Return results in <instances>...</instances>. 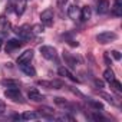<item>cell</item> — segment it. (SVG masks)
<instances>
[{
	"instance_id": "1f68e13d",
	"label": "cell",
	"mask_w": 122,
	"mask_h": 122,
	"mask_svg": "<svg viewBox=\"0 0 122 122\" xmlns=\"http://www.w3.org/2000/svg\"><path fill=\"white\" fill-rule=\"evenodd\" d=\"M0 49H2V40H0Z\"/></svg>"
},
{
	"instance_id": "7402d4cb",
	"label": "cell",
	"mask_w": 122,
	"mask_h": 122,
	"mask_svg": "<svg viewBox=\"0 0 122 122\" xmlns=\"http://www.w3.org/2000/svg\"><path fill=\"white\" fill-rule=\"evenodd\" d=\"M55 102L57 103V105H60V106H71L66 101H63L62 98H55Z\"/></svg>"
},
{
	"instance_id": "7a4b0ae2",
	"label": "cell",
	"mask_w": 122,
	"mask_h": 122,
	"mask_svg": "<svg viewBox=\"0 0 122 122\" xmlns=\"http://www.w3.org/2000/svg\"><path fill=\"white\" fill-rule=\"evenodd\" d=\"M53 17H55V15H53L52 9H46L40 13V22H42V25H45L47 27L53 25Z\"/></svg>"
},
{
	"instance_id": "8fae6325",
	"label": "cell",
	"mask_w": 122,
	"mask_h": 122,
	"mask_svg": "<svg viewBox=\"0 0 122 122\" xmlns=\"http://www.w3.org/2000/svg\"><path fill=\"white\" fill-rule=\"evenodd\" d=\"M23 45V42H20V40H17V39H10L9 42H7V45H6V52H12L13 49H17V47H20Z\"/></svg>"
},
{
	"instance_id": "4316f807",
	"label": "cell",
	"mask_w": 122,
	"mask_h": 122,
	"mask_svg": "<svg viewBox=\"0 0 122 122\" xmlns=\"http://www.w3.org/2000/svg\"><path fill=\"white\" fill-rule=\"evenodd\" d=\"M92 118H93L95 121H105V118H103L102 115H99V113H92Z\"/></svg>"
},
{
	"instance_id": "6da1fadb",
	"label": "cell",
	"mask_w": 122,
	"mask_h": 122,
	"mask_svg": "<svg viewBox=\"0 0 122 122\" xmlns=\"http://www.w3.org/2000/svg\"><path fill=\"white\" fill-rule=\"evenodd\" d=\"M118 39V35L113 33V32H102L96 36V40L101 43V45H106V43H111L113 40Z\"/></svg>"
},
{
	"instance_id": "4fadbf2b",
	"label": "cell",
	"mask_w": 122,
	"mask_h": 122,
	"mask_svg": "<svg viewBox=\"0 0 122 122\" xmlns=\"http://www.w3.org/2000/svg\"><path fill=\"white\" fill-rule=\"evenodd\" d=\"M91 16H92L91 7H89V6H83V7H82V10H81V20L86 22V20H89V19H91Z\"/></svg>"
},
{
	"instance_id": "603a6c76",
	"label": "cell",
	"mask_w": 122,
	"mask_h": 122,
	"mask_svg": "<svg viewBox=\"0 0 122 122\" xmlns=\"http://www.w3.org/2000/svg\"><path fill=\"white\" fill-rule=\"evenodd\" d=\"M56 119H57V121H75L73 116H71V115H60V116H57Z\"/></svg>"
},
{
	"instance_id": "3957f363",
	"label": "cell",
	"mask_w": 122,
	"mask_h": 122,
	"mask_svg": "<svg viewBox=\"0 0 122 122\" xmlns=\"http://www.w3.org/2000/svg\"><path fill=\"white\" fill-rule=\"evenodd\" d=\"M15 33H16L20 39H23V40H29V39L32 37V30H30V27H29L27 25H23V26H20V27H16V29H15Z\"/></svg>"
},
{
	"instance_id": "277c9868",
	"label": "cell",
	"mask_w": 122,
	"mask_h": 122,
	"mask_svg": "<svg viewBox=\"0 0 122 122\" xmlns=\"http://www.w3.org/2000/svg\"><path fill=\"white\" fill-rule=\"evenodd\" d=\"M5 96H7L9 99L15 101V102H23V98H22V93L17 88H9L5 91Z\"/></svg>"
},
{
	"instance_id": "d6986e66",
	"label": "cell",
	"mask_w": 122,
	"mask_h": 122,
	"mask_svg": "<svg viewBox=\"0 0 122 122\" xmlns=\"http://www.w3.org/2000/svg\"><path fill=\"white\" fill-rule=\"evenodd\" d=\"M103 79H105L106 82H112V81L115 79V73L112 72V69H106V71L103 72Z\"/></svg>"
},
{
	"instance_id": "e0dca14e",
	"label": "cell",
	"mask_w": 122,
	"mask_h": 122,
	"mask_svg": "<svg viewBox=\"0 0 122 122\" xmlns=\"http://www.w3.org/2000/svg\"><path fill=\"white\" fill-rule=\"evenodd\" d=\"M113 15H115V16H121V15H122V2H121V0H115Z\"/></svg>"
},
{
	"instance_id": "52a82bcc",
	"label": "cell",
	"mask_w": 122,
	"mask_h": 122,
	"mask_svg": "<svg viewBox=\"0 0 122 122\" xmlns=\"http://www.w3.org/2000/svg\"><path fill=\"white\" fill-rule=\"evenodd\" d=\"M57 73H59L60 76H65V78L71 79L72 82H79V79H78V78H76V76H75V75H73L71 71H69V69H66V68H63V66L57 69Z\"/></svg>"
},
{
	"instance_id": "8992f818",
	"label": "cell",
	"mask_w": 122,
	"mask_h": 122,
	"mask_svg": "<svg viewBox=\"0 0 122 122\" xmlns=\"http://www.w3.org/2000/svg\"><path fill=\"white\" fill-rule=\"evenodd\" d=\"M33 59V50H26L23 52L19 57H17V63L19 65H25V63H30V60Z\"/></svg>"
},
{
	"instance_id": "484cf974",
	"label": "cell",
	"mask_w": 122,
	"mask_h": 122,
	"mask_svg": "<svg viewBox=\"0 0 122 122\" xmlns=\"http://www.w3.org/2000/svg\"><path fill=\"white\" fill-rule=\"evenodd\" d=\"M95 86H96L98 89H103V82L99 81V79H95Z\"/></svg>"
},
{
	"instance_id": "9c48e42d",
	"label": "cell",
	"mask_w": 122,
	"mask_h": 122,
	"mask_svg": "<svg viewBox=\"0 0 122 122\" xmlns=\"http://www.w3.org/2000/svg\"><path fill=\"white\" fill-rule=\"evenodd\" d=\"M27 96H29V99H30V101H35V102H39V101H42V99H43L42 93H40V92H39V89H36V88H32V89L27 92Z\"/></svg>"
},
{
	"instance_id": "cb8c5ba5",
	"label": "cell",
	"mask_w": 122,
	"mask_h": 122,
	"mask_svg": "<svg viewBox=\"0 0 122 122\" xmlns=\"http://www.w3.org/2000/svg\"><path fill=\"white\" fill-rule=\"evenodd\" d=\"M89 103H91L93 108H96V109H102V108H103V105H102L101 102H96V101H92V99H89Z\"/></svg>"
},
{
	"instance_id": "83f0119b",
	"label": "cell",
	"mask_w": 122,
	"mask_h": 122,
	"mask_svg": "<svg viewBox=\"0 0 122 122\" xmlns=\"http://www.w3.org/2000/svg\"><path fill=\"white\" fill-rule=\"evenodd\" d=\"M102 96H103V98H106V101H108V102L115 103V101H113V98H112V96H109V95H106V93H102Z\"/></svg>"
},
{
	"instance_id": "5bb4252c",
	"label": "cell",
	"mask_w": 122,
	"mask_h": 122,
	"mask_svg": "<svg viewBox=\"0 0 122 122\" xmlns=\"http://www.w3.org/2000/svg\"><path fill=\"white\" fill-rule=\"evenodd\" d=\"M20 66H22V71H23V73H26L27 76H35V75H36V69H35L33 66H30L29 63L20 65Z\"/></svg>"
},
{
	"instance_id": "9a60e30c",
	"label": "cell",
	"mask_w": 122,
	"mask_h": 122,
	"mask_svg": "<svg viewBox=\"0 0 122 122\" xmlns=\"http://www.w3.org/2000/svg\"><path fill=\"white\" fill-rule=\"evenodd\" d=\"M20 118L25 119V121H35V119H39L40 115H39L37 112H25Z\"/></svg>"
},
{
	"instance_id": "5b68a950",
	"label": "cell",
	"mask_w": 122,
	"mask_h": 122,
	"mask_svg": "<svg viewBox=\"0 0 122 122\" xmlns=\"http://www.w3.org/2000/svg\"><path fill=\"white\" fill-rule=\"evenodd\" d=\"M40 53H42V56L45 57V59H55L56 57V49L53 47V46H40Z\"/></svg>"
},
{
	"instance_id": "ffe728a7",
	"label": "cell",
	"mask_w": 122,
	"mask_h": 122,
	"mask_svg": "<svg viewBox=\"0 0 122 122\" xmlns=\"http://www.w3.org/2000/svg\"><path fill=\"white\" fill-rule=\"evenodd\" d=\"M2 83L7 88H17L19 86V81H13V79H5Z\"/></svg>"
},
{
	"instance_id": "f546056e",
	"label": "cell",
	"mask_w": 122,
	"mask_h": 122,
	"mask_svg": "<svg viewBox=\"0 0 122 122\" xmlns=\"http://www.w3.org/2000/svg\"><path fill=\"white\" fill-rule=\"evenodd\" d=\"M5 108H6L5 102H3V101H0V112H3V111H5Z\"/></svg>"
},
{
	"instance_id": "2e32d148",
	"label": "cell",
	"mask_w": 122,
	"mask_h": 122,
	"mask_svg": "<svg viewBox=\"0 0 122 122\" xmlns=\"http://www.w3.org/2000/svg\"><path fill=\"white\" fill-rule=\"evenodd\" d=\"M68 15H69V17L76 19V16L79 15V9H78V6H76V5L69 6V9H68Z\"/></svg>"
},
{
	"instance_id": "30bf717a",
	"label": "cell",
	"mask_w": 122,
	"mask_h": 122,
	"mask_svg": "<svg viewBox=\"0 0 122 122\" xmlns=\"http://www.w3.org/2000/svg\"><path fill=\"white\" fill-rule=\"evenodd\" d=\"M39 85H42V86H47V88H50V89H60V88H63V83L60 82V81H52V82L40 81Z\"/></svg>"
},
{
	"instance_id": "ac0fdd59",
	"label": "cell",
	"mask_w": 122,
	"mask_h": 122,
	"mask_svg": "<svg viewBox=\"0 0 122 122\" xmlns=\"http://www.w3.org/2000/svg\"><path fill=\"white\" fill-rule=\"evenodd\" d=\"M63 59L68 62V65H71V66H76V59H75L71 53L65 52V53H63Z\"/></svg>"
},
{
	"instance_id": "d4e9b609",
	"label": "cell",
	"mask_w": 122,
	"mask_h": 122,
	"mask_svg": "<svg viewBox=\"0 0 122 122\" xmlns=\"http://www.w3.org/2000/svg\"><path fill=\"white\" fill-rule=\"evenodd\" d=\"M111 53H112V56H113L115 60H121V53H119L118 50H112Z\"/></svg>"
},
{
	"instance_id": "7c38bea8",
	"label": "cell",
	"mask_w": 122,
	"mask_h": 122,
	"mask_svg": "<svg viewBox=\"0 0 122 122\" xmlns=\"http://www.w3.org/2000/svg\"><path fill=\"white\" fill-rule=\"evenodd\" d=\"M26 5H27V0H17V3H16V13L19 16H22L26 10Z\"/></svg>"
},
{
	"instance_id": "44dd1931",
	"label": "cell",
	"mask_w": 122,
	"mask_h": 122,
	"mask_svg": "<svg viewBox=\"0 0 122 122\" xmlns=\"http://www.w3.org/2000/svg\"><path fill=\"white\" fill-rule=\"evenodd\" d=\"M111 85H112V88L115 89V91H118V92H121L122 91V85H121V82L119 81H116V79H113L112 82H109Z\"/></svg>"
},
{
	"instance_id": "ba28073f",
	"label": "cell",
	"mask_w": 122,
	"mask_h": 122,
	"mask_svg": "<svg viewBox=\"0 0 122 122\" xmlns=\"http://www.w3.org/2000/svg\"><path fill=\"white\" fill-rule=\"evenodd\" d=\"M108 10H109V2H108V0H99L98 6H96L98 15H105Z\"/></svg>"
},
{
	"instance_id": "4dcf8cb0",
	"label": "cell",
	"mask_w": 122,
	"mask_h": 122,
	"mask_svg": "<svg viewBox=\"0 0 122 122\" xmlns=\"http://www.w3.org/2000/svg\"><path fill=\"white\" fill-rule=\"evenodd\" d=\"M66 2H68V0H57V5H59V6H63Z\"/></svg>"
},
{
	"instance_id": "f1b7e54d",
	"label": "cell",
	"mask_w": 122,
	"mask_h": 122,
	"mask_svg": "<svg viewBox=\"0 0 122 122\" xmlns=\"http://www.w3.org/2000/svg\"><path fill=\"white\" fill-rule=\"evenodd\" d=\"M33 32H36V33H40V32H43V27H40V26L37 25V26H35V27H33Z\"/></svg>"
}]
</instances>
